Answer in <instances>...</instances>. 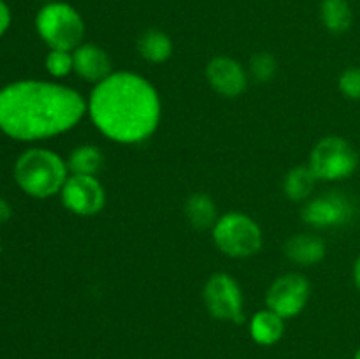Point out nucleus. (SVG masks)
<instances>
[{"mask_svg":"<svg viewBox=\"0 0 360 359\" xmlns=\"http://www.w3.org/2000/svg\"><path fill=\"white\" fill-rule=\"evenodd\" d=\"M84 115L83 95L55 81H13L0 95V130L21 143L60 136L74 129Z\"/></svg>","mask_w":360,"mask_h":359,"instance_id":"obj_1","label":"nucleus"},{"mask_svg":"<svg viewBox=\"0 0 360 359\" xmlns=\"http://www.w3.org/2000/svg\"><path fill=\"white\" fill-rule=\"evenodd\" d=\"M86 113L102 136L120 144H137L157 130L162 102L146 77L118 70L95 84L86 101Z\"/></svg>","mask_w":360,"mask_h":359,"instance_id":"obj_2","label":"nucleus"},{"mask_svg":"<svg viewBox=\"0 0 360 359\" xmlns=\"http://www.w3.org/2000/svg\"><path fill=\"white\" fill-rule=\"evenodd\" d=\"M16 185L34 199H49L62 190L69 178L67 162L48 148L34 146L16 158L13 168Z\"/></svg>","mask_w":360,"mask_h":359,"instance_id":"obj_3","label":"nucleus"},{"mask_svg":"<svg viewBox=\"0 0 360 359\" xmlns=\"http://www.w3.org/2000/svg\"><path fill=\"white\" fill-rule=\"evenodd\" d=\"M35 30L49 49L74 51L83 44L84 21L76 7L55 0L37 11Z\"/></svg>","mask_w":360,"mask_h":359,"instance_id":"obj_4","label":"nucleus"},{"mask_svg":"<svg viewBox=\"0 0 360 359\" xmlns=\"http://www.w3.org/2000/svg\"><path fill=\"white\" fill-rule=\"evenodd\" d=\"M211 232L217 248L232 259H246L255 256L264 245L260 225L252 217L239 211H229L218 217Z\"/></svg>","mask_w":360,"mask_h":359,"instance_id":"obj_5","label":"nucleus"},{"mask_svg":"<svg viewBox=\"0 0 360 359\" xmlns=\"http://www.w3.org/2000/svg\"><path fill=\"white\" fill-rule=\"evenodd\" d=\"M308 165L316 180L341 182L357 171L360 155L354 144L345 137L326 136L313 146Z\"/></svg>","mask_w":360,"mask_h":359,"instance_id":"obj_6","label":"nucleus"},{"mask_svg":"<svg viewBox=\"0 0 360 359\" xmlns=\"http://www.w3.org/2000/svg\"><path fill=\"white\" fill-rule=\"evenodd\" d=\"M204 306L210 315L224 322L241 324L245 320V299L239 284L229 273H214L202 289Z\"/></svg>","mask_w":360,"mask_h":359,"instance_id":"obj_7","label":"nucleus"},{"mask_svg":"<svg viewBox=\"0 0 360 359\" xmlns=\"http://www.w3.org/2000/svg\"><path fill=\"white\" fill-rule=\"evenodd\" d=\"M357 204L345 192L320 194L309 197L301 210V218L315 229H334L348 225L355 218Z\"/></svg>","mask_w":360,"mask_h":359,"instance_id":"obj_8","label":"nucleus"},{"mask_svg":"<svg viewBox=\"0 0 360 359\" xmlns=\"http://www.w3.org/2000/svg\"><path fill=\"white\" fill-rule=\"evenodd\" d=\"M311 296V284L302 273H285L269 285L266 292V308L283 319H292L306 308Z\"/></svg>","mask_w":360,"mask_h":359,"instance_id":"obj_9","label":"nucleus"},{"mask_svg":"<svg viewBox=\"0 0 360 359\" xmlns=\"http://www.w3.org/2000/svg\"><path fill=\"white\" fill-rule=\"evenodd\" d=\"M62 204L74 215L94 217L105 206V190L97 176L69 175L60 190Z\"/></svg>","mask_w":360,"mask_h":359,"instance_id":"obj_10","label":"nucleus"},{"mask_svg":"<svg viewBox=\"0 0 360 359\" xmlns=\"http://www.w3.org/2000/svg\"><path fill=\"white\" fill-rule=\"evenodd\" d=\"M206 80L218 95L227 99L239 97L248 87V73L245 67L238 60L224 55L214 56L207 62Z\"/></svg>","mask_w":360,"mask_h":359,"instance_id":"obj_11","label":"nucleus"},{"mask_svg":"<svg viewBox=\"0 0 360 359\" xmlns=\"http://www.w3.org/2000/svg\"><path fill=\"white\" fill-rule=\"evenodd\" d=\"M72 60L74 73L88 83H101L112 73L108 51L94 42H83L77 46L72 51Z\"/></svg>","mask_w":360,"mask_h":359,"instance_id":"obj_12","label":"nucleus"},{"mask_svg":"<svg viewBox=\"0 0 360 359\" xmlns=\"http://www.w3.org/2000/svg\"><path fill=\"white\" fill-rule=\"evenodd\" d=\"M283 252L290 263L299 266H315L326 257L327 245L320 236L299 232L285 241Z\"/></svg>","mask_w":360,"mask_h":359,"instance_id":"obj_13","label":"nucleus"},{"mask_svg":"<svg viewBox=\"0 0 360 359\" xmlns=\"http://www.w3.org/2000/svg\"><path fill=\"white\" fill-rule=\"evenodd\" d=\"M285 319L274 313L273 310L264 308L253 313L250 320V336L257 345L271 347L283 338Z\"/></svg>","mask_w":360,"mask_h":359,"instance_id":"obj_14","label":"nucleus"},{"mask_svg":"<svg viewBox=\"0 0 360 359\" xmlns=\"http://www.w3.org/2000/svg\"><path fill=\"white\" fill-rule=\"evenodd\" d=\"M185 217L188 224L197 231H207L213 229L218 220V210L214 201L211 199L207 194L197 192L192 194L188 199L185 201Z\"/></svg>","mask_w":360,"mask_h":359,"instance_id":"obj_15","label":"nucleus"},{"mask_svg":"<svg viewBox=\"0 0 360 359\" xmlns=\"http://www.w3.org/2000/svg\"><path fill=\"white\" fill-rule=\"evenodd\" d=\"M171 37L164 30L158 28H148L137 37V51L141 58H144L150 63H164L171 58L172 55Z\"/></svg>","mask_w":360,"mask_h":359,"instance_id":"obj_16","label":"nucleus"},{"mask_svg":"<svg viewBox=\"0 0 360 359\" xmlns=\"http://www.w3.org/2000/svg\"><path fill=\"white\" fill-rule=\"evenodd\" d=\"M320 21L330 34H345L354 23V9L348 0H322Z\"/></svg>","mask_w":360,"mask_h":359,"instance_id":"obj_17","label":"nucleus"},{"mask_svg":"<svg viewBox=\"0 0 360 359\" xmlns=\"http://www.w3.org/2000/svg\"><path fill=\"white\" fill-rule=\"evenodd\" d=\"M69 175H86L97 176L104 165V153L98 146L94 144H79L70 151L67 158Z\"/></svg>","mask_w":360,"mask_h":359,"instance_id":"obj_18","label":"nucleus"},{"mask_svg":"<svg viewBox=\"0 0 360 359\" xmlns=\"http://www.w3.org/2000/svg\"><path fill=\"white\" fill-rule=\"evenodd\" d=\"M316 176L309 169V165H295L285 175L283 178V192L294 203L308 201L313 196V190L316 185Z\"/></svg>","mask_w":360,"mask_h":359,"instance_id":"obj_19","label":"nucleus"},{"mask_svg":"<svg viewBox=\"0 0 360 359\" xmlns=\"http://www.w3.org/2000/svg\"><path fill=\"white\" fill-rule=\"evenodd\" d=\"M44 67L48 74L55 80L69 76L74 70L72 51H63V49H49L44 58Z\"/></svg>","mask_w":360,"mask_h":359,"instance_id":"obj_20","label":"nucleus"},{"mask_svg":"<svg viewBox=\"0 0 360 359\" xmlns=\"http://www.w3.org/2000/svg\"><path fill=\"white\" fill-rule=\"evenodd\" d=\"M276 58L271 53H257L252 60H250V76L257 81V83H269L276 74Z\"/></svg>","mask_w":360,"mask_h":359,"instance_id":"obj_21","label":"nucleus"},{"mask_svg":"<svg viewBox=\"0 0 360 359\" xmlns=\"http://www.w3.org/2000/svg\"><path fill=\"white\" fill-rule=\"evenodd\" d=\"M338 88L350 101H360V67H348L338 80Z\"/></svg>","mask_w":360,"mask_h":359,"instance_id":"obj_22","label":"nucleus"},{"mask_svg":"<svg viewBox=\"0 0 360 359\" xmlns=\"http://www.w3.org/2000/svg\"><path fill=\"white\" fill-rule=\"evenodd\" d=\"M11 21H13V14H11L9 6L6 0H0V37L9 30Z\"/></svg>","mask_w":360,"mask_h":359,"instance_id":"obj_23","label":"nucleus"},{"mask_svg":"<svg viewBox=\"0 0 360 359\" xmlns=\"http://www.w3.org/2000/svg\"><path fill=\"white\" fill-rule=\"evenodd\" d=\"M13 217V206H11L9 201H6L4 197H0V225L7 224Z\"/></svg>","mask_w":360,"mask_h":359,"instance_id":"obj_24","label":"nucleus"},{"mask_svg":"<svg viewBox=\"0 0 360 359\" xmlns=\"http://www.w3.org/2000/svg\"><path fill=\"white\" fill-rule=\"evenodd\" d=\"M352 277H354V284H355V289L360 292V253L357 256V259H355L354 263V270H352Z\"/></svg>","mask_w":360,"mask_h":359,"instance_id":"obj_25","label":"nucleus"},{"mask_svg":"<svg viewBox=\"0 0 360 359\" xmlns=\"http://www.w3.org/2000/svg\"><path fill=\"white\" fill-rule=\"evenodd\" d=\"M354 359H360V347L357 348V351H355V354H354Z\"/></svg>","mask_w":360,"mask_h":359,"instance_id":"obj_26","label":"nucleus"},{"mask_svg":"<svg viewBox=\"0 0 360 359\" xmlns=\"http://www.w3.org/2000/svg\"><path fill=\"white\" fill-rule=\"evenodd\" d=\"M37 2H42V4H49V2H55V0H37Z\"/></svg>","mask_w":360,"mask_h":359,"instance_id":"obj_27","label":"nucleus"},{"mask_svg":"<svg viewBox=\"0 0 360 359\" xmlns=\"http://www.w3.org/2000/svg\"><path fill=\"white\" fill-rule=\"evenodd\" d=\"M2 88H4V87H0V95H2Z\"/></svg>","mask_w":360,"mask_h":359,"instance_id":"obj_28","label":"nucleus"},{"mask_svg":"<svg viewBox=\"0 0 360 359\" xmlns=\"http://www.w3.org/2000/svg\"><path fill=\"white\" fill-rule=\"evenodd\" d=\"M0 250H2V243H0Z\"/></svg>","mask_w":360,"mask_h":359,"instance_id":"obj_29","label":"nucleus"}]
</instances>
